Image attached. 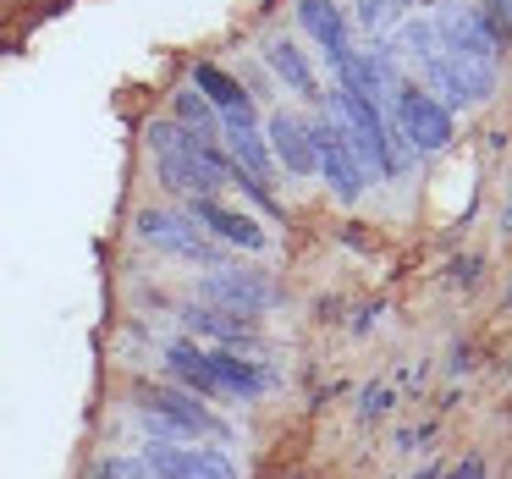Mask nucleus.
I'll return each mask as SVG.
<instances>
[{
  "mask_svg": "<svg viewBox=\"0 0 512 479\" xmlns=\"http://www.w3.org/2000/svg\"><path fill=\"white\" fill-rule=\"evenodd\" d=\"M435 39H441V56L474 61V67H496V39L485 34L479 12H468V6H446L435 17Z\"/></svg>",
  "mask_w": 512,
  "mask_h": 479,
  "instance_id": "obj_8",
  "label": "nucleus"
},
{
  "mask_svg": "<svg viewBox=\"0 0 512 479\" xmlns=\"http://www.w3.org/2000/svg\"><path fill=\"white\" fill-rule=\"evenodd\" d=\"M358 23L375 28V34H391L402 23V0H358Z\"/></svg>",
  "mask_w": 512,
  "mask_h": 479,
  "instance_id": "obj_22",
  "label": "nucleus"
},
{
  "mask_svg": "<svg viewBox=\"0 0 512 479\" xmlns=\"http://www.w3.org/2000/svg\"><path fill=\"white\" fill-rule=\"evenodd\" d=\"M479 474H485L479 463H457V474H452V479H479Z\"/></svg>",
  "mask_w": 512,
  "mask_h": 479,
  "instance_id": "obj_27",
  "label": "nucleus"
},
{
  "mask_svg": "<svg viewBox=\"0 0 512 479\" xmlns=\"http://www.w3.org/2000/svg\"><path fill=\"white\" fill-rule=\"evenodd\" d=\"M199 298L215 303V309H232V314H265L276 303V287L265 276H248V270H215V276L199 281Z\"/></svg>",
  "mask_w": 512,
  "mask_h": 479,
  "instance_id": "obj_9",
  "label": "nucleus"
},
{
  "mask_svg": "<svg viewBox=\"0 0 512 479\" xmlns=\"http://www.w3.org/2000/svg\"><path fill=\"white\" fill-rule=\"evenodd\" d=\"M309 144H314V171H325V182H331V193L342 204H358V193H364V160H358L353 138L342 133V122H309Z\"/></svg>",
  "mask_w": 512,
  "mask_h": 479,
  "instance_id": "obj_4",
  "label": "nucleus"
},
{
  "mask_svg": "<svg viewBox=\"0 0 512 479\" xmlns=\"http://www.w3.org/2000/svg\"><path fill=\"white\" fill-rule=\"evenodd\" d=\"M193 89L204 94V105H210L215 116H226V111H243V105H254V100L243 94V83H237V78H226L221 67H204V61L193 67Z\"/></svg>",
  "mask_w": 512,
  "mask_h": 479,
  "instance_id": "obj_19",
  "label": "nucleus"
},
{
  "mask_svg": "<svg viewBox=\"0 0 512 479\" xmlns=\"http://www.w3.org/2000/svg\"><path fill=\"white\" fill-rule=\"evenodd\" d=\"M221 138H226V149H232V166H243L248 177L265 182V171H270V144H265V127H259L254 105H243V111H226V116H221Z\"/></svg>",
  "mask_w": 512,
  "mask_h": 479,
  "instance_id": "obj_10",
  "label": "nucleus"
},
{
  "mask_svg": "<svg viewBox=\"0 0 512 479\" xmlns=\"http://www.w3.org/2000/svg\"><path fill=\"white\" fill-rule=\"evenodd\" d=\"M138 237L160 254H177V259H193V265H215V243L177 210H138Z\"/></svg>",
  "mask_w": 512,
  "mask_h": 479,
  "instance_id": "obj_7",
  "label": "nucleus"
},
{
  "mask_svg": "<svg viewBox=\"0 0 512 479\" xmlns=\"http://www.w3.org/2000/svg\"><path fill=\"white\" fill-rule=\"evenodd\" d=\"M89 479H155L144 457H100Z\"/></svg>",
  "mask_w": 512,
  "mask_h": 479,
  "instance_id": "obj_24",
  "label": "nucleus"
},
{
  "mask_svg": "<svg viewBox=\"0 0 512 479\" xmlns=\"http://www.w3.org/2000/svg\"><path fill=\"white\" fill-rule=\"evenodd\" d=\"M182 320L204 336H221V342H254V320H248V314H232V309H215V303H193Z\"/></svg>",
  "mask_w": 512,
  "mask_h": 479,
  "instance_id": "obj_18",
  "label": "nucleus"
},
{
  "mask_svg": "<svg viewBox=\"0 0 512 479\" xmlns=\"http://www.w3.org/2000/svg\"><path fill=\"white\" fill-rule=\"evenodd\" d=\"M265 144H270V160H281L292 177H309L314 171V144H309V122H303V116L276 111L265 127Z\"/></svg>",
  "mask_w": 512,
  "mask_h": 479,
  "instance_id": "obj_12",
  "label": "nucleus"
},
{
  "mask_svg": "<svg viewBox=\"0 0 512 479\" xmlns=\"http://www.w3.org/2000/svg\"><path fill=\"white\" fill-rule=\"evenodd\" d=\"M188 221H193V226H204V232H215L221 243H232V248H265V243H270V237L259 232L254 215L226 210L221 199H188Z\"/></svg>",
  "mask_w": 512,
  "mask_h": 479,
  "instance_id": "obj_11",
  "label": "nucleus"
},
{
  "mask_svg": "<svg viewBox=\"0 0 512 479\" xmlns=\"http://www.w3.org/2000/svg\"><path fill=\"white\" fill-rule=\"evenodd\" d=\"M155 479H237L232 457L215 446H188V441H149L144 452Z\"/></svg>",
  "mask_w": 512,
  "mask_h": 479,
  "instance_id": "obj_6",
  "label": "nucleus"
},
{
  "mask_svg": "<svg viewBox=\"0 0 512 479\" xmlns=\"http://www.w3.org/2000/svg\"><path fill=\"white\" fill-rule=\"evenodd\" d=\"M149 155H155L160 182L182 199H215V188L232 171V155L221 144H199L177 122H149Z\"/></svg>",
  "mask_w": 512,
  "mask_h": 479,
  "instance_id": "obj_1",
  "label": "nucleus"
},
{
  "mask_svg": "<svg viewBox=\"0 0 512 479\" xmlns=\"http://www.w3.org/2000/svg\"><path fill=\"white\" fill-rule=\"evenodd\" d=\"M298 23L320 39V50L331 61L353 50V45H347V17H342V6H336V0H298Z\"/></svg>",
  "mask_w": 512,
  "mask_h": 479,
  "instance_id": "obj_15",
  "label": "nucleus"
},
{
  "mask_svg": "<svg viewBox=\"0 0 512 479\" xmlns=\"http://www.w3.org/2000/svg\"><path fill=\"white\" fill-rule=\"evenodd\" d=\"M138 402H144V424L160 435V441H204V435H226V424L215 419L193 391L144 386V391H138Z\"/></svg>",
  "mask_w": 512,
  "mask_h": 479,
  "instance_id": "obj_2",
  "label": "nucleus"
},
{
  "mask_svg": "<svg viewBox=\"0 0 512 479\" xmlns=\"http://www.w3.org/2000/svg\"><path fill=\"white\" fill-rule=\"evenodd\" d=\"M391 116H397V138L413 155H441L452 144V111L435 94H424L419 83H402L397 100H391Z\"/></svg>",
  "mask_w": 512,
  "mask_h": 479,
  "instance_id": "obj_3",
  "label": "nucleus"
},
{
  "mask_svg": "<svg viewBox=\"0 0 512 479\" xmlns=\"http://www.w3.org/2000/svg\"><path fill=\"white\" fill-rule=\"evenodd\" d=\"M331 67H336V89L364 94V100H375V105H380V94L391 89V67L380 56H369V50H347V56H336Z\"/></svg>",
  "mask_w": 512,
  "mask_h": 479,
  "instance_id": "obj_14",
  "label": "nucleus"
},
{
  "mask_svg": "<svg viewBox=\"0 0 512 479\" xmlns=\"http://www.w3.org/2000/svg\"><path fill=\"white\" fill-rule=\"evenodd\" d=\"M397 45H402V56H413L424 67L430 56H441V39H435V23H408L397 34Z\"/></svg>",
  "mask_w": 512,
  "mask_h": 479,
  "instance_id": "obj_21",
  "label": "nucleus"
},
{
  "mask_svg": "<svg viewBox=\"0 0 512 479\" xmlns=\"http://www.w3.org/2000/svg\"><path fill=\"white\" fill-rule=\"evenodd\" d=\"M386 402H391V391H386V386H369V391H364V419L386 413Z\"/></svg>",
  "mask_w": 512,
  "mask_h": 479,
  "instance_id": "obj_25",
  "label": "nucleus"
},
{
  "mask_svg": "<svg viewBox=\"0 0 512 479\" xmlns=\"http://www.w3.org/2000/svg\"><path fill=\"white\" fill-rule=\"evenodd\" d=\"M457 281H463V287H474V281H479V259H463V265H457Z\"/></svg>",
  "mask_w": 512,
  "mask_h": 479,
  "instance_id": "obj_26",
  "label": "nucleus"
},
{
  "mask_svg": "<svg viewBox=\"0 0 512 479\" xmlns=\"http://www.w3.org/2000/svg\"><path fill=\"white\" fill-rule=\"evenodd\" d=\"M166 375L182 380L193 397H221L215 375L204 369V347H193V342H171V347H166Z\"/></svg>",
  "mask_w": 512,
  "mask_h": 479,
  "instance_id": "obj_16",
  "label": "nucleus"
},
{
  "mask_svg": "<svg viewBox=\"0 0 512 479\" xmlns=\"http://www.w3.org/2000/svg\"><path fill=\"white\" fill-rule=\"evenodd\" d=\"M479 23H485V34L496 39V50H501L512 39V0H485V6H479Z\"/></svg>",
  "mask_w": 512,
  "mask_h": 479,
  "instance_id": "obj_23",
  "label": "nucleus"
},
{
  "mask_svg": "<svg viewBox=\"0 0 512 479\" xmlns=\"http://www.w3.org/2000/svg\"><path fill=\"white\" fill-rule=\"evenodd\" d=\"M265 61L276 67V78H281V83H292V89L303 94V100L314 94V67H309V56H303V50L292 45V39H270Z\"/></svg>",
  "mask_w": 512,
  "mask_h": 479,
  "instance_id": "obj_20",
  "label": "nucleus"
},
{
  "mask_svg": "<svg viewBox=\"0 0 512 479\" xmlns=\"http://www.w3.org/2000/svg\"><path fill=\"white\" fill-rule=\"evenodd\" d=\"M496 89V67H474V61H457V56H430L424 61V94L452 111V105H479L490 100Z\"/></svg>",
  "mask_w": 512,
  "mask_h": 479,
  "instance_id": "obj_5",
  "label": "nucleus"
},
{
  "mask_svg": "<svg viewBox=\"0 0 512 479\" xmlns=\"http://www.w3.org/2000/svg\"><path fill=\"white\" fill-rule=\"evenodd\" d=\"M171 122H177L188 138H199V144H221V116L204 105L199 89H182L177 100H171Z\"/></svg>",
  "mask_w": 512,
  "mask_h": 479,
  "instance_id": "obj_17",
  "label": "nucleus"
},
{
  "mask_svg": "<svg viewBox=\"0 0 512 479\" xmlns=\"http://www.w3.org/2000/svg\"><path fill=\"white\" fill-rule=\"evenodd\" d=\"M204 369L215 375V386H221V397H265L270 391V369L265 364H248V358L237 353H204Z\"/></svg>",
  "mask_w": 512,
  "mask_h": 479,
  "instance_id": "obj_13",
  "label": "nucleus"
}]
</instances>
